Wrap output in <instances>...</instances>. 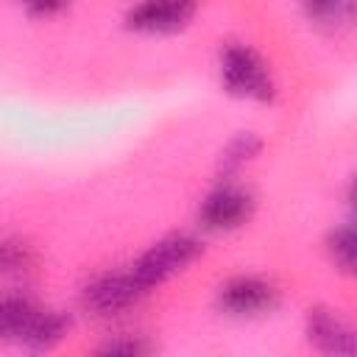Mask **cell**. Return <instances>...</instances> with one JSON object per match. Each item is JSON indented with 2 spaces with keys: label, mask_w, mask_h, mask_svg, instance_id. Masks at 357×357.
I'll return each instance as SVG.
<instances>
[{
  "label": "cell",
  "mask_w": 357,
  "mask_h": 357,
  "mask_svg": "<svg viewBox=\"0 0 357 357\" xmlns=\"http://www.w3.org/2000/svg\"><path fill=\"white\" fill-rule=\"evenodd\" d=\"M198 254H201V243L195 237H190V234H173V237H165V240L153 243L131 265V276L148 293L153 284H162L165 279H170L181 268H187Z\"/></svg>",
  "instance_id": "cell-1"
},
{
  "label": "cell",
  "mask_w": 357,
  "mask_h": 357,
  "mask_svg": "<svg viewBox=\"0 0 357 357\" xmlns=\"http://www.w3.org/2000/svg\"><path fill=\"white\" fill-rule=\"evenodd\" d=\"M220 78L231 95L251 98V100H271L273 98V81L268 75V67L262 59L243 47V45H229L220 56Z\"/></svg>",
  "instance_id": "cell-2"
},
{
  "label": "cell",
  "mask_w": 357,
  "mask_h": 357,
  "mask_svg": "<svg viewBox=\"0 0 357 357\" xmlns=\"http://www.w3.org/2000/svg\"><path fill=\"white\" fill-rule=\"evenodd\" d=\"M195 14V0H142L137 3L126 22L142 33H170L184 28Z\"/></svg>",
  "instance_id": "cell-3"
},
{
  "label": "cell",
  "mask_w": 357,
  "mask_h": 357,
  "mask_svg": "<svg viewBox=\"0 0 357 357\" xmlns=\"http://www.w3.org/2000/svg\"><path fill=\"white\" fill-rule=\"evenodd\" d=\"M248 215H251V195L243 192L240 187H231V184L212 190L204 198L201 212H198L204 229H212V231L234 229V226L245 223Z\"/></svg>",
  "instance_id": "cell-4"
},
{
  "label": "cell",
  "mask_w": 357,
  "mask_h": 357,
  "mask_svg": "<svg viewBox=\"0 0 357 357\" xmlns=\"http://www.w3.org/2000/svg\"><path fill=\"white\" fill-rule=\"evenodd\" d=\"M273 304V287L257 276H237L220 287V307L229 315H257Z\"/></svg>",
  "instance_id": "cell-5"
},
{
  "label": "cell",
  "mask_w": 357,
  "mask_h": 357,
  "mask_svg": "<svg viewBox=\"0 0 357 357\" xmlns=\"http://www.w3.org/2000/svg\"><path fill=\"white\" fill-rule=\"evenodd\" d=\"M142 293L145 290L137 284L131 271L114 273V276H103L86 287V307H92L95 312H117V310L134 304Z\"/></svg>",
  "instance_id": "cell-6"
},
{
  "label": "cell",
  "mask_w": 357,
  "mask_h": 357,
  "mask_svg": "<svg viewBox=\"0 0 357 357\" xmlns=\"http://www.w3.org/2000/svg\"><path fill=\"white\" fill-rule=\"evenodd\" d=\"M307 335H310V343H315L321 351H335V354H351L354 351L351 329L332 310H321V307L310 310Z\"/></svg>",
  "instance_id": "cell-7"
},
{
  "label": "cell",
  "mask_w": 357,
  "mask_h": 357,
  "mask_svg": "<svg viewBox=\"0 0 357 357\" xmlns=\"http://www.w3.org/2000/svg\"><path fill=\"white\" fill-rule=\"evenodd\" d=\"M39 318V310L17 296L0 298V340H20L25 343L33 324Z\"/></svg>",
  "instance_id": "cell-8"
},
{
  "label": "cell",
  "mask_w": 357,
  "mask_h": 357,
  "mask_svg": "<svg viewBox=\"0 0 357 357\" xmlns=\"http://www.w3.org/2000/svg\"><path fill=\"white\" fill-rule=\"evenodd\" d=\"M259 148H262V142H259L254 134H237V137L223 148V153H220V170H223V176L237 173L248 159L257 156Z\"/></svg>",
  "instance_id": "cell-9"
},
{
  "label": "cell",
  "mask_w": 357,
  "mask_h": 357,
  "mask_svg": "<svg viewBox=\"0 0 357 357\" xmlns=\"http://www.w3.org/2000/svg\"><path fill=\"white\" fill-rule=\"evenodd\" d=\"M64 335V318L61 315H53V312H39L31 335H28V346H36V349H47L53 346L56 340H61Z\"/></svg>",
  "instance_id": "cell-10"
},
{
  "label": "cell",
  "mask_w": 357,
  "mask_h": 357,
  "mask_svg": "<svg viewBox=\"0 0 357 357\" xmlns=\"http://www.w3.org/2000/svg\"><path fill=\"white\" fill-rule=\"evenodd\" d=\"M329 254H332L335 265H340L343 271H351V265H354V234H351L349 226H340V229L332 231Z\"/></svg>",
  "instance_id": "cell-11"
},
{
  "label": "cell",
  "mask_w": 357,
  "mask_h": 357,
  "mask_svg": "<svg viewBox=\"0 0 357 357\" xmlns=\"http://www.w3.org/2000/svg\"><path fill=\"white\" fill-rule=\"evenodd\" d=\"M25 265V251L17 243H0V271H17Z\"/></svg>",
  "instance_id": "cell-12"
},
{
  "label": "cell",
  "mask_w": 357,
  "mask_h": 357,
  "mask_svg": "<svg viewBox=\"0 0 357 357\" xmlns=\"http://www.w3.org/2000/svg\"><path fill=\"white\" fill-rule=\"evenodd\" d=\"M22 6L28 8V11H33V14H56V11H61L64 6H67V0H22Z\"/></svg>",
  "instance_id": "cell-13"
},
{
  "label": "cell",
  "mask_w": 357,
  "mask_h": 357,
  "mask_svg": "<svg viewBox=\"0 0 357 357\" xmlns=\"http://www.w3.org/2000/svg\"><path fill=\"white\" fill-rule=\"evenodd\" d=\"M340 3H343V0H304L307 11L315 14V17H332Z\"/></svg>",
  "instance_id": "cell-14"
},
{
  "label": "cell",
  "mask_w": 357,
  "mask_h": 357,
  "mask_svg": "<svg viewBox=\"0 0 357 357\" xmlns=\"http://www.w3.org/2000/svg\"><path fill=\"white\" fill-rule=\"evenodd\" d=\"M103 351H112V354H117V351H126V354H137V351H142V346H137V343H109Z\"/></svg>",
  "instance_id": "cell-15"
}]
</instances>
